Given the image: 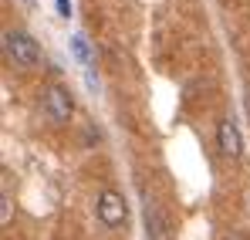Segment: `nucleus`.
I'll return each instance as SVG.
<instances>
[{
    "mask_svg": "<svg viewBox=\"0 0 250 240\" xmlns=\"http://www.w3.org/2000/svg\"><path fill=\"white\" fill-rule=\"evenodd\" d=\"M3 51L21 68H41V61H44V51H41V44H38V38L27 34V31H21V27L17 31H3Z\"/></svg>",
    "mask_w": 250,
    "mask_h": 240,
    "instance_id": "f257e3e1",
    "label": "nucleus"
},
{
    "mask_svg": "<svg viewBox=\"0 0 250 240\" xmlns=\"http://www.w3.org/2000/svg\"><path fill=\"white\" fill-rule=\"evenodd\" d=\"M95 213H98V220L108 227V230H119L128 223V203L119 190H112V186H105L102 193H98V203H95Z\"/></svg>",
    "mask_w": 250,
    "mask_h": 240,
    "instance_id": "f03ea898",
    "label": "nucleus"
},
{
    "mask_svg": "<svg viewBox=\"0 0 250 240\" xmlns=\"http://www.w3.org/2000/svg\"><path fill=\"white\" fill-rule=\"evenodd\" d=\"M44 112H47V122L51 125H68L71 115H75V98L64 85H47L44 88Z\"/></svg>",
    "mask_w": 250,
    "mask_h": 240,
    "instance_id": "7ed1b4c3",
    "label": "nucleus"
},
{
    "mask_svg": "<svg viewBox=\"0 0 250 240\" xmlns=\"http://www.w3.org/2000/svg\"><path fill=\"white\" fill-rule=\"evenodd\" d=\"M216 153L223 156V159L237 162L240 159V153H244V135H240V125L230 119H220V125H216Z\"/></svg>",
    "mask_w": 250,
    "mask_h": 240,
    "instance_id": "20e7f679",
    "label": "nucleus"
},
{
    "mask_svg": "<svg viewBox=\"0 0 250 240\" xmlns=\"http://www.w3.org/2000/svg\"><path fill=\"white\" fill-rule=\"evenodd\" d=\"M146 234L149 240H172V223L156 200H146Z\"/></svg>",
    "mask_w": 250,
    "mask_h": 240,
    "instance_id": "39448f33",
    "label": "nucleus"
},
{
    "mask_svg": "<svg viewBox=\"0 0 250 240\" xmlns=\"http://www.w3.org/2000/svg\"><path fill=\"white\" fill-rule=\"evenodd\" d=\"M71 51H75V58L84 65V71H95V51H91V44L84 34H75L71 38Z\"/></svg>",
    "mask_w": 250,
    "mask_h": 240,
    "instance_id": "423d86ee",
    "label": "nucleus"
},
{
    "mask_svg": "<svg viewBox=\"0 0 250 240\" xmlns=\"http://www.w3.org/2000/svg\"><path fill=\"white\" fill-rule=\"evenodd\" d=\"M14 220V200H10V190L3 186L0 190V227H10Z\"/></svg>",
    "mask_w": 250,
    "mask_h": 240,
    "instance_id": "0eeeda50",
    "label": "nucleus"
},
{
    "mask_svg": "<svg viewBox=\"0 0 250 240\" xmlns=\"http://www.w3.org/2000/svg\"><path fill=\"white\" fill-rule=\"evenodd\" d=\"M98 142H102V132L95 129V122L84 125V146H98Z\"/></svg>",
    "mask_w": 250,
    "mask_h": 240,
    "instance_id": "6e6552de",
    "label": "nucleus"
},
{
    "mask_svg": "<svg viewBox=\"0 0 250 240\" xmlns=\"http://www.w3.org/2000/svg\"><path fill=\"white\" fill-rule=\"evenodd\" d=\"M54 7H58L61 17H71V0H54Z\"/></svg>",
    "mask_w": 250,
    "mask_h": 240,
    "instance_id": "1a4fd4ad",
    "label": "nucleus"
},
{
    "mask_svg": "<svg viewBox=\"0 0 250 240\" xmlns=\"http://www.w3.org/2000/svg\"><path fill=\"white\" fill-rule=\"evenodd\" d=\"M223 240H244V237H240V234H227Z\"/></svg>",
    "mask_w": 250,
    "mask_h": 240,
    "instance_id": "9d476101",
    "label": "nucleus"
},
{
    "mask_svg": "<svg viewBox=\"0 0 250 240\" xmlns=\"http://www.w3.org/2000/svg\"><path fill=\"white\" fill-rule=\"evenodd\" d=\"M244 102H247V115H250V88H247V98H244Z\"/></svg>",
    "mask_w": 250,
    "mask_h": 240,
    "instance_id": "9b49d317",
    "label": "nucleus"
},
{
    "mask_svg": "<svg viewBox=\"0 0 250 240\" xmlns=\"http://www.w3.org/2000/svg\"><path fill=\"white\" fill-rule=\"evenodd\" d=\"M24 3H34V0H24Z\"/></svg>",
    "mask_w": 250,
    "mask_h": 240,
    "instance_id": "f8f14e48",
    "label": "nucleus"
}]
</instances>
